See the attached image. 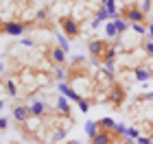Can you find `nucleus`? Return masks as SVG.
Segmentation results:
<instances>
[{
	"label": "nucleus",
	"instance_id": "nucleus-1",
	"mask_svg": "<svg viewBox=\"0 0 153 144\" xmlns=\"http://www.w3.org/2000/svg\"><path fill=\"white\" fill-rule=\"evenodd\" d=\"M35 20L33 22H22V20H7L0 22V35H11V37H22L26 31L35 29Z\"/></svg>",
	"mask_w": 153,
	"mask_h": 144
},
{
	"label": "nucleus",
	"instance_id": "nucleus-2",
	"mask_svg": "<svg viewBox=\"0 0 153 144\" xmlns=\"http://www.w3.org/2000/svg\"><path fill=\"white\" fill-rule=\"evenodd\" d=\"M109 39H90L88 42V50L92 55L94 64H105L107 61V50H109Z\"/></svg>",
	"mask_w": 153,
	"mask_h": 144
},
{
	"label": "nucleus",
	"instance_id": "nucleus-3",
	"mask_svg": "<svg viewBox=\"0 0 153 144\" xmlns=\"http://www.w3.org/2000/svg\"><path fill=\"white\" fill-rule=\"evenodd\" d=\"M120 16L127 20V22H131V24H136V22L147 24V13H144L138 4H125L120 9Z\"/></svg>",
	"mask_w": 153,
	"mask_h": 144
},
{
	"label": "nucleus",
	"instance_id": "nucleus-4",
	"mask_svg": "<svg viewBox=\"0 0 153 144\" xmlns=\"http://www.w3.org/2000/svg\"><path fill=\"white\" fill-rule=\"evenodd\" d=\"M57 87H59V92L64 94V96H68L70 100H74L76 105H79V109H81V112H88V109H90L88 100L83 98V96H79V94H76V90H74V87H70V85L66 83V81H59V85H57Z\"/></svg>",
	"mask_w": 153,
	"mask_h": 144
},
{
	"label": "nucleus",
	"instance_id": "nucleus-5",
	"mask_svg": "<svg viewBox=\"0 0 153 144\" xmlns=\"http://www.w3.org/2000/svg\"><path fill=\"white\" fill-rule=\"evenodd\" d=\"M59 26H61V31H64V35L70 37V39H76V37L81 35L79 22H76L72 16H61L59 18Z\"/></svg>",
	"mask_w": 153,
	"mask_h": 144
},
{
	"label": "nucleus",
	"instance_id": "nucleus-6",
	"mask_svg": "<svg viewBox=\"0 0 153 144\" xmlns=\"http://www.w3.org/2000/svg\"><path fill=\"white\" fill-rule=\"evenodd\" d=\"M125 94H127V92H125V87L120 85V83H116V81H114V83H109V92H107V103H112V107H120L123 105V103H125Z\"/></svg>",
	"mask_w": 153,
	"mask_h": 144
},
{
	"label": "nucleus",
	"instance_id": "nucleus-7",
	"mask_svg": "<svg viewBox=\"0 0 153 144\" xmlns=\"http://www.w3.org/2000/svg\"><path fill=\"white\" fill-rule=\"evenodd\" d=\"M68 100H70V98L64 96V94L57 98V103H55V116H61V118H66V120L72 118V107H70Z\"/></svg>",
	"mask_w": 153,
	"mask_h": 144
},
{
	"label": "nucleus",
	"instance_id": "nucleus-8",
	"mask_svg": "<svg viewBox=\"0 0 153 144\" xmlns=\"http://www.w3.org/2000/svg\"><path fill=\"white\" fill-rule=\"evenodd\" d=\"M29 118H33V116H31V107H24V105H16V107H13V120L26 122Z\"/></svg>",
	"mask_w": 153,
	"mask_h": 144
},
{
	"label": "nucleus",
	"instance_id": "nucleus-9",
	"mask_svg": "<svg viewBox=\"0 0 153 144\" xmlns=\"http://www.w3.org/2000/svg\"><path fill=\"white\" fill-rule=\"evenodd\" d=\"M29 107H31V116H37V118H42V116L48 114V105L44 100H33Z\"/></svg>",
	"mask_w": 153,
	"mask_h": 144
},
{
	"label": "nucleus",
	"instance_id": "nucleus-10",
	"mask_svg": "<svg viewBox=\"0 0 153 144\" xmlns=\"http://www.w3.org/2000/svg\"><path fill=\"white\" fill-rule=\"evenodd\" d=\"M51 59H53L55 66H64V64H66V50H64L61 46L51 48Z\"/></svg>",
	"mask_w": 153,
	"mask_h": 144
},
{
	"label": "nucleus",
	"instance_id": "nucleus-11",
	"mask_svg": "<svg viewBox=\"0 0 153 144\" xmlns=\"http://www.w3.org/2000/svg\"><path fill=\"white\" fill-rule=\"evenodd\" d=\"M151 77H153V70H151V68H147V66L134 68V79H136V81H149Z\"/></svg>",
	"mask_w": 153,
	"mask_h": 144
},
{
	"label": "nucleus",
	"instance_id": "nucleus-12",
	"mask_svg": "<svg viewBox=\"0 0 153 144\" xmlns=\"http://www.w3.org/2000/svg\"><path fill=\"white\" fill-rule=\"evenodd\" d=\"M96 122H99V129H107V131H114L116 125H118V122L112 120V118H101V120H96Z\"/></svg>",
	"mask_w": 153,
	"mask_h": 144
},
{
	"label": "nucleus",
	"instance_id": "nucleus-13",
	"mask_svg": "<svg viewBox=\"0 0 153 144\" xmlns=\"http://www.w3.org/2000/svg\"><path fill=\"white\" fill-rule=\"evenodd\" d=\"M105 35H107V39H114V37L120 35L118 29H116V22H107V24H105Z\"/></svg>",
	"mask_w": 153,
	"mask_h": 144
},
{
	"label": "nucleus",
	"instance_id": "nucleus-14",
	"mask_svg": "<svg viewBox=\"0 0 153 144\" xmlns=\"http://www.w3.org/2000/svg\"><path fill=\"white\" fill-rule=\"evenodd\" d=\"M114 22H116V29H118V33H120V35H123V33L129 29V22H127V20H125L123 16H118V18L114 20Z\"/></svg>",
	"mask_w": 153,
	"mask_h": 144
},
{
	"label": "nucleus",
	"instance_id": "nucleus-15",
	"mask_svg": "<svg viewBox=\"0 0 153 144\" xmlns=\"http://www.w3.org/2000/svg\"><path fill=\"white\" fill-rule=\"evenodd\" d=\"M85 133L90 135V138H92V135H96V133H99V122H85Z\"/></svg>",
	"mask_w": 153,
	"mask_h": 144
},
{
	"label": "nucleus",
	"instance_id": "nucleus-16",
	"mask_svg": "<svg viewBox=\"0 0 153 144\" xmlns=\"http://www.w3.org/2000/svg\"><path fill=\"white\" fill-rule=\"evenodd\" d=\"M55 39H57V44H59L61 48H64L66 52L70 50V44H68V39H70V37H64V35H61V33H57V35H55Z\"/></svg>",
	"mask_w": 153,
	"mask_h": 144
},
{
	"label": "nucleus",
	"instance_id": "nucleus-17",
	"mask_svg": "<svg viewBox=\"0 0 153 144\" xmlns=\"http://www.w3.org/2000/svg\"><path fill=\"white\" fill-rule=\"evenodd\" d=\"M4 90H7V94H9V96H18V85L13 83V81H7V83H4Z\"/></svg>",
	"mask_w": 153,
	"mask_h": 144
},
{
	"label": "nucleus",
	"instance_id": "nucleus-18",
	"mask_svg": "<svg viewBox=\"0 0 153 144\" xmlns=\"http://www.w3.org/2000/svg\"><path fill=\"white\" fill-rule=\"evenodd\" d=\"M66 70H64V66H57L55 68V77H57V81H66Z\"/></svg>",
	"mask_w": 153,
	"mask_h": 144
},
{
	"label": "nucleus",
	"instance_id": "nucleus-19",
	"mask_svg": "<svg viewBox=\"0 0 153 144\" xmlns=\"http://www.w3.org/2000/svg\"><path fill=\"white\" fill-rule=\"evenodd\" d=\"M138 2H140L138 7H140L144 13H149V11H151V2H153V0H138Z\"/></svg>",
	"mask_w": 153,
	"mask_h": 144
},
{
	"label": "nucleus",
	"instance_id": "nucleus-20",
	"mask_svg": "<svg viewBox=\"0 0 153 144\" xmlns=\"http://www.w3.org/2000/svg\"><path fill=\"white\" fill-rule=\"evenodd\" d=\"M131 26H134V31L138 33V35H144V33H147V26L140 24V22H136V24H131Z\"/></svg>",
	"mask_w": 153,
	"mask_h": 144
},
{
	"label": "nucleus",
	"instance_id": "nucleus-21",
	"mask_svg": "<svg viewBox=\"0 0 153 144\" xmlns=\"http://www.w3.org/2000/svg\"><path fill=\"white\" fill-rule=\"evenodd\" d=\"M64 135H66V133L59 129V131H55V133H53V138H51V140H53V142H61V140H64Z\"/></svg>",
	"mask_w": 153,
	"mask_h": 144
},
{
	"label": "nucleus",
	"instance_id": "nucleus-22",
	"mask_svg": "<svg viewBox=\"0 0 153 144\" xmlns=\"http://www.w3.org/2000/svg\"><path fill=\"white\" fill-rule=\"evenodd\" d=\"M144 50H147V55H149V57H153V39H149V42L144 44Z\"/></svg>",
	"mask_w": 153,
	"mask_h": 144
},
{
	"label": "nucleus",
	"instance_id": "nucleus-23",
	"mask_svg": "<svg viewBox=\"0 0 153 144\" xmlns=\"http://www.w3.org/2000/svg\"><path fill=\"white\" fill-rule=\"evenodd\" d=\"M4 129H9V120L4 116H0V131H4Z\"/></svg>",
	"mask_w": 153,
	"mask_h": 144
},
{
	"label": "nucleus",
	"instance_id": "nucleus-24",
	"mask_svg": "<svg viewBox=\"0 0 153 144\" xmlns=\"http://www.w3.org/2000/svg\"><path fill=\"white\" fill-rule=\"evenodd\" d=\"M20 44H22V46H35V42H33L31 37H22V39H20Z\"/></svg>",
	"mask_w": 153,
	"mask_h": 144
},
{
	"label": "nucleus",
	"instance_id": "nucleus-25",
	"mask_svg": "<svg viewBox=\"0 0 153 144\" xmlns=\"http://www.w3.org/2000/svg\"><path fill=\"white\" fill-rule=\"evenodd\" d=\"M136 142H138V144H149V142H153V138H142V135H138Z\"/></svg>",
	"mask_w": 153,
	"mask_h": 144
},
{
	"label": "nucleus",
	"instance_id": "nucleus-26",
	"mask_svg": "<svg viewBox=\"0 0 153 144\" xmlns=\"http://www.w3.org/2000/svg\"><path fill=\"white\" fill-rule=\"evenodd\" d=\"M147 33H149V39H153V22L147 26Z\"/></svg>",
	"mask_w": 153,
	"mask_h": 144
},
{
	"label": "nucleus",
	"instance_id": "nucleus-27",
	"mask_svg": "<svg viewBox=\"0 0 153 144\" xmlns=\"http://www.w3.org/2000/svg\"><path fill=\"white\" fill-rule=\"evenodd\" d=\"M2 109H4V103H2V100H0V112H2Z\"/></svg>",
	"mask_w": 153,
	"mask_h": 144
}]
</instances>
